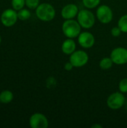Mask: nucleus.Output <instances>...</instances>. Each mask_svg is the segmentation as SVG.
<instances>
[{
    "mask_svg": "<svg viewBox=\"0 0 127 128\" xmlns=\"http://www.w3.org/2000/svg\"><path fill=\"white\" fill-rule=\"evenodd\" d=\"M36 16L39 20L43 22L52 21L55 16V10L54 7L49 3H41L35 9Z\"/></svg>",
    "mask_w": 127,
    "mask_h": 128,
    "instance_id": "1",
    "label": "nucleus"
},
{
    "mask_svg": "<svg viewBox=\"0 0 127 128\" xmlns=\"http://www.w3.org/2000/svg\"><path fill=\"white\" fill-rule=\"evenodd\" d=\"M62 32L67 38H78L81 33V26L77 20H66L62 24Z\"/></svg>",
    "mask_w": 127,
    "mask_h": 128,
    "instance_id": "2",
    "label": "nucleus"
},
{
    "mask_svg": "<svg viewBox=\"0 0 127 128\" xmlns=\"http://www.w3.org/2000/svg\"><path fill=\"white\" fill-rule=\"evenodd\" d=\"M77 21L81 27L84 28H91L95 23L94 14L88 9H82L77 14Z\"/></svg>",
    "mask_w": 127,
    "mask_h": 128,
    "instance_id": "3",
    "label": "nucleus"
},
{
    "mask_svg": "<svg viewBox=\"0 0 127 128\" xmlns=\"http://www.w3.org/2000/svg\"><path fill=\"white\" fill-rule=\"evenodd\" d=\"M126 102V98L124 95V93L121 92H117L110 94L107 99L106 104L107 106L114 110L121 109Z\"/></svg>",
    "mask_w": 127,
    "mask_h": 128,
    "instance_id": "4",
    "label": "nucleus"
},
{
    "mask_svg": "<svg viewBox=\"0 0 127 128\" xmlns=\"http://www.w3.org/2000/svg\"><path fill=\"white\" fill-rule=\"evenodd\" d=\"M89 60L88 55L83 50H76L70 56L69 61L74 68H81L85 65Z\"/></svg>",
    "mask_w": 127,
    "mask_h": 128,
    "instance_id": "5",
    "label": "nucleus"
},
{
    "mask_svg": "<svg viewBox=\"0 0 127 128\" xmlns=\"http://www.w3.org/2000/svg\"><path fill=\"white\" fill-rule=\"evenodd\" d=\"M1 22L5 27H11L16 24L18 20L17 12L14 9L8 8L4 10L1 14Z\"/></svg>",
    "mask_w": 127,
    "mask_h": 128,
    "instance_id": "6",
    "label": "nucleus"
},
{
    "mask_svg": "<svg viewBox=\"0 0 127 128\" xmlns=\"http://www.w3.org/2000/svg\"><path fill=\"white\" fill-rule=\"evenodd\" d=\"M97 17L100 22L108 24L113 20V11L109 6L103 4L97 10Z\"/></svg>",
    "mask_w": 127,
    "mask_h": 128,
    "instance_id": "7",
    "label": "nucleus"
},
{
    "mask_svg": "<svg viewBox=\"0 0 127 128\" xmlns=\"http://www.w3.org/2000/svg\"><path fill=\"white\" fill-rule=\"evenodd\" d=\"M110 57L114 64L118 65H123L127 63V49L124 47H117L114 49Z\"/></svg>",
    "mask_w": 127,
    "mask_h": 128,
    "instance_id": "8",
    "label": "nucleus"
},
{
    "mask_svg": "<svg viewBox=\"0 0 127 128\" xmlns=\"http://www.w3.org/2000/svg\"><path fill=\"white\" fill-rule=\"evenodd\" d=\"M29 125L31 128H47L49 126V121L43 114L36 112L31 116Z\"/></svg>",
    "mask_w": 127,
    "mask_h": 128,
    "instance_id": "9",
    "label": "nucleus"
},
{
    "mask_svg": "<svg viewBox=\"0 0 127 128\" xmlns=\"http://www.w3.org/2000/svg\"><path fill=\"white\" fill-rule=\"evenodd\" d=\"M78 42L81 46L85 49L92 47L95 44L94 36L89 32H81L78 36Z\"/></svg>",
    "mask_w": 127,
    "mask_h": 128,
    "instance_id": "10",
    "label": "nucleus"
},
{
    "mask_svg": "<svg viewBox=\"0 0 127 128\" xmlns=\"http://www.w3.org/2000/svg\"><path fill=\"white\" fill-rule=\"evenodd\" d=\"M79 13V8L75 4H67L61 10V16L65 20L73 19L77 16Z\"/></svg>",
    "mask_w": 127,
    "mask_h": 128,
    "instance_id": "11",
    "label": "nucleus"
},
{
    "mask_svg": "<svg viewBox=\"0 0 127 128\" xmlns=\"http://www.w3.org/2000/svg\"><path fill=\"white\" fill-rule=\"evenodd\" d=\"M76 45L73 38L66 39L61 45V50L66 55L70 56L74 51H76Z\"/></svg>",
    "mask_w": 127,
    "mask_h": 128,
    "instance_id": "12",
    "label": "nucleus"
},
{
    "mask_svg": "<svg viewBox=\"0 0 127 128\" xmlns=\"http://www.w3.org/2000/svg\"><path fill=\"white\" fill-rule=\"evenodd\" d=\"M13 99V94L10 90H4L0 93V101L1 104H7Z\"/></svg>",
    "mask_w": 127,
    "mask_h": 128,
    "instance_id": "13",
    "label": "nucleus"
},
{
    "mask_svg": "<svg viewBox=\"0 0 127 128\" xmlns=\"http://www.w3.org/2000/svg\"><path fill=\"white\" fill-rule=\"evenodd\" d=\"M113 61L112 60L111 57H106L100 60V68L103 70H109L113 66Z\"/></svg>",
    "mask_w": 127,
    "mask_h": 128,
    "instance_id": "14",
    "label": "nucleus"
},
{
    "mask_svg": "<svg viewBox=\"0 0 127 128\" xmlns=\"http://www.w3.org/2000/svg\"><path fill=\"white\" fill-rule=\"evenodd\" d=\"M17 16H18V19L22 21L27 20L31 17V12L29 10L25 9V8H22L19 10H18L17 12Z\"/></svg>",
    "mask_w": 127,
    "mask_h": 128,
    "instance_id": "15",
    "label": "nucleus"
},
{
    "mask_svg": "<svg viewBox=\"0 0 127 128\" xmlns=\"http://www.w3.org/2000/svg\"><path fill=\"white\" fill-rule=\"evenodd\" d=\"M118 26L121 28L122 32L127 33V14L123 15L118 20Z\"/></svg>",
    "mask_w": 127,
    "mask_h": 128,
    "instance_id": "16",
    "label": "nucleus"
},
{
    "mask_svg": "<svg viewBox=\"0 0 127 128\" xmlns=\"http://www.w3.org/2000/svg\"><path fill=\"white\" fill-rule=\"evenodd\" d=\"M25 5V0H11L12 8L18 11L24 8Z\"/></svg>",
    "mask_w": 127,
    "mask_h": 128,
    "instance_id": "17",
    "label": "nucleus"
},
{
    "mask_svg": "<svg viewBox=\"0 0 127 128\" xmlns=\"http://www.w3.org/2000/svg\"><path fill=\"white\" fill-rule=\"evenodd\" d=\"M83 5L89 9L97 8L100 3V0H82Z\"/></svg>",
    "mask_w": 127,
    "mask_h": 128,
    "instance_id": "18",
    "label": "nucleus"
},
{
    "mask_svg": "<svg viewBox=\"0 0 127 128\" xmlns=\"http://www.w3.org/2000/svg\"><path fill=\"white\" fill-rule=\"evenodd\" d=\"M40 4V0H25V5L29 9H36Z\"/></svg>",
    "mask_w": 127,
    "mask_h": 128,
    "instance_id": "19",
    "label": "nucleus"
},
{
    "mask_svg": "<svg viewBox=\"0 0 127 128\" xmlns=\"http://www.w3.org/2000/svg\"><path fill=\"white\" fill-rule=\"evenodd\" d=\"M119 91L124 94L127 93V78H124L121 80L119 82Z\"/></svg>",
    "mask_w": 127,
    "mask_h": 128,
    "instance_id": "20",
    "label": "nucleus"
},
{
    "mask_svg": "<svg viewBox=\"0 0 127 128\" xmlns=\"http://www.w3.org/2000/svg\"><path fill=\"white\" fill-rule=\"evenodd\" d=\"M121 32H122V31L121 30V28L118 26L113 27L111 30V33L113 37H119L121 35Z\"/></svg>",
    "mask_w": 127,
    "mask_h": 128,
    "instance_id": "21",
    "label": "nucleus"
},
{
    "mask_svg": "<svg viewBox=\"0 0 127 128\" xmlns=\"http://www.w3.org/2000/svg\"><path fill=\"white\" fill-rule=\"evenodd\" d=\"M73 68H74L73 65L71 64V62H70V61H69L68 62H67V63L64 64V69H65L66 70H68V71H69V70H71Z\"/></svg>",
    "mask_w": 127,
    "mask_h": 128,
    "instance_id": "22",
    "label": "nucleus"
},
{
    "mask_svg": "<svg viewBox=\"0 0 127 128\" xmlns=\"http://www.w3.org/2000/svg\"><path fill=\"white\" fill-rule=\"evenodd\" d=\"M102 128V126H101V125H98V124H94V125H93V126H92V128Z\"/></svg>",
    "mask_w": 127,
    "mask_h": 128,
    "instance_id": "23",
    "label": "nucleus"
},
{
    "mask_svg": "<svg viewBox=\"0 0 127 128\" xmlns=\"http://www.w3.org/2000/svg\"><path fill=\"white\" fill-rule=\"evenodd\" d=\"M1 36H0V44H1Z\"/></svg>",
    "mask_w": 127,
    "mask_h": 128,
    "instance_id": "24",
    "label": "nucleus"
},
{
    "mask_svg": "<svg viewBox=\"0 0 127 128\" xmlns=\"http://www.w3.org/2000/svg\"><path fill=\"white\" fill-rule=\"evenodd\" d=\"M0 103H1V101H0Z\"/></svg>",
    "mask_w": 127,
    "mask_h": 128,
    "instance_id": "25",
    "label": "nucleus"
}]
</instances>
